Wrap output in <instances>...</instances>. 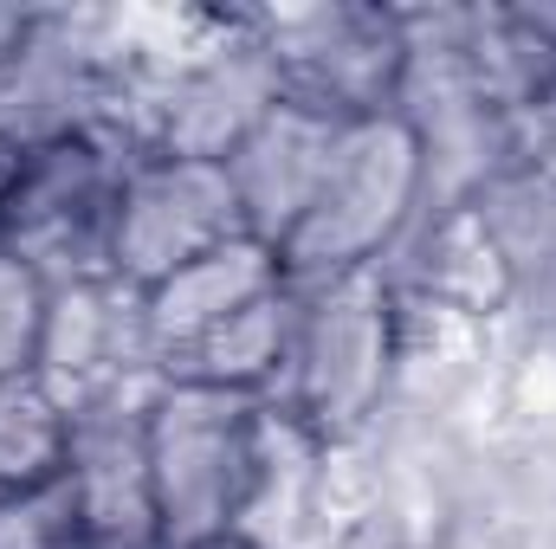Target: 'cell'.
<instances>
[{
	"mask_svg": "<svg viewBox=\"0 0 556 549\" xmlns=\"http://www.w3.org/2000/svg\"><path fill=\"white\" fill-rule=\"evenodd\" d=\"M0 549H78V524L59 485L0 498Z\"/></svg>",
	"mask_w": 556,
	"mask_h": 549,
	"instance_id": "cell-15",
	"label": "cell"
},
{
	"mask_svg": "<svg viewBox=\"0 0 556 549\" xmlns=\"http://www.w3.org/2000/svg\"><path fill=\"white\" fill-rule=\"evenodd\" d=\"M330 117H311L298 104H273L260 117V130L227 155V181L240 194V220L260 246H285L304 220V207L317 201V181L330 168V149H337Z\"/></svg>",
	"mask_w": 556,
	"mask_h": 549,
	"instance_id": "cell-10",
	"label": "cell"
},
{
	"mask_svg": "<svg viewBox=\"0 0 556 549\" xmlns=\"http://www.w3.org/2000/svg\"><path fill=\"white\" fill-rule=\"evenodd\" d=\"M181 549H266L253 531H227V537H201V544H181Z\"/></svg>",
	"mask_w": 556,
	"mask_h": 549,
	"instance_id": "cell-17",
	"label": "cell"
},
{
	"mask_svg": "<svg viewBox=\"0 0 556 549\" xmlns=\"http://www.w3.org/2000/svg\"><path fill=\"white\" fill-rule=\"evenodd\" d=\"M253 39L273 65L278 104H298L330 124H369L402 111L408 85V13L389 7H304L253 20Z\"/></svg>",
	"mask_w": 556,
	"mask_h": 549,
	"instance_id": "cell-5",
	"label": "cell"
},
{
	"mask_svg": "<svg viewBox=\"0 0 556 549\" xmlns=\"http://www.w3.org/2000/svg\"><path fill=\"white\" fill-rule=\"evenodd\" d=\"M253 240L240 220V194L227 181V162H188V155H149L124 188V227H117V278L155 291L181 266Z\"/></svg>",
	"mask_w": 556,
	"mask_h": 549,
	"instance_id": "cell-8",
	"label": "cell"
},
{
	"mask_svg": "<svg viewBox=\"0 0 556 549\" xmlns=\"http://www.w3.org/2000/svg\"><path fill=\"white\" fill-rule=\"evenodd\" d=\"M395 336H402V317H395V291L382 266L330 278V284H304L291 362H285L273 408L311 446H337L363 433L389 395Z\"/></svg>",
	"mask_w": 556,
	"mask_h": 549,
	"instance_id": "cell-3",
	"label": "cell"
},
{
	"mask_svg": "<svg viewBox=\"0 0 556 549\" xmlns=\"http://www.w3.org/2000/svg\"><path fill=\"white\" fill-rule=\"evenodd\" d=\"M273 426L266 395L162 382L149 401V472L168 549L247 531L273 485Z\"/></svg>",
	"mask_w": 556,
	"mask_h": 549,
	"instance_id": "cell-1",
	"label": "cell"
},
{
	"mask_svg": "<svg viewBox=\"0 0 556 549\" xmlns=\"http://www.w3.org/2000/svg\"><path fill=\"white\" fill-rule=\"evenodd\" d=\"M285 284V266H278L273 246L260 240H233L194 266H181L175 278H162L155 291H142V310H149V356L168 382V369L201 343L214 336L233 310H247L253 297H266Z\"/></svg>",
	"mask_w": 556,
	"mask_h": 549,
	"instance_id": "cell-11",
	"label": "cell"
},
{
	"mask_svg": "<svg viewBox=\"0 0 556 549\" xmlns=\"http://www.w3.org/2000/svg\"><path fill=\"white\" fill-rule=\"evenodd\" d=\"M505 168L556 194V72L505 111Z\"/></svg>",
	"mask_w": 556,
	"mask_h": 549,
	"instance_id": "cell-14",
	"label": "cell"
},
{
	"mask_svg": "<svg viewBox=\"0 0 556 549\" xmlns=\"http://www.w3.org/2000/svg\"><path fill=\"white\" fill-rule=\"evenodd\" d=\"M46 310H52V291L26 272L20 259H7V253H0V382L39 375Z\"/></svg>",
	"mask_w": 556,
	"mask_h": 549,
	"instance_id": "cell-13",
	"label": "cell"
},
{
	"mask_svg": "<svg viewBox=\"0 0 556 549\" xmlns=\"http://www.w3.org/2000/svg\"><path fill=\"white\" fill-rule=\"evenodd\" d=\"M420 201H427V162H420L408 117L395 111V117L343 124L330 168L317 181V201L304 207L298 233L278 246V266L298 291L369 272V266H382L395 233L415 220Z\"/></svg>",
	"mask_w": 556,
	"mask_h": 549,
	"instance_id": "cell-4",
	"label": "cell"
},
{
	"mask_svg": "<svg viewBox=\"0 0 556 549\" xmlns=\"http://www.w3.org/2000/svg\"><path fill=\"white\" fill-rule=\"evenodd\" d=\"M551 330H556V284H551Z\"/></svg>",
	"mask_w": 556,
	"mask_h": 549,
	"instance_id": "cell-19",
	"label": "cell"
},
{
	"mask_svg": "<svg viewBox=\"0 0 556 549\" xmlns=\"http://www.w3.org/2000/svg\"><path fill=\"white\" fill-rule=\"evenodd\" d=\"M65 446H72V408L46 375L0 382V498L59 485Z\"/></svg>",
	"mask_w": 556,
	"mask_h": 549,
	"instance_id": "cell-12",
	"label": "cell"
},
{
	"mask_svg": "<svg viewBox=\"0 0 556 549\" xmlns=\"http://www.w3.org/2000/svg\"><path fill=\"white\" fill-rule=\"evenodd\" d=\"M130 46L98 13H39L20 59L0 72V155L104 124Z\"/></svg>",
	"mask_w": 556,
	"mask_h": 549,
	"instance_id": "cell-6",
	"label": "cell"
},
{
	"mask_svg": "<svg viewBox=\"0 0 556 549\" xmlns=\"http://www.w3.org/2000/svg\"><path fill=\"white\" fill-rule=\"evenodd\" d=\"M149 401L155 395H117L72 408V446L59 491L72 505L78 549H168L155 472H149Z\"/></svg>",
	"mask_w": 556,
	"mask_h": 549,
	"instance_id": "cell-7",
	"label": "cell"
},
{
	"mask_svg": "<svg viewBox=\"0 0 556 549\" xmlns=\"http://www.w3.org/2000/svg\"><path fill=\"white\" fill-rule=\"evenodd\" d=\"M33 20H39V7H0V72L20 59V46H26Z\"/></svg>",
	"mask_w": 556,
	"mask_h": 549,
	"instance_id": "cell-16",
	"label": "cell"
},
{
	"mask_svg": "<svg viewBox=\"0 0 556 549\" xmlns=\"http://www.w3.org/2000/svg\"><path fill=\"white\" fill-rule=\"evenodd\" d=\"M7 168H13V155H0V207H7Z\"/></svg>",
	"mask_w": 556,
	"mask_h": 549,
	"instance_id": "cell-18",
	"label": "cell"
},
{
	"mask_svg": "<svg viewBox=\"0 0 556 549\" xmlns=\"http://www.w3.org/2000/svg\"><path fill=\"white\" fill-rule=\"evenodd\" d=\"M39 375L59 388L65 408L117 401V395H155L162 369L149 356V310H142L137 284L98 278V284L52 291Z\"/></svg>",
	"mask_w": 556,
	"mask_h": 549,
	"instance_id": "cell-9",
	"label": "cell"
},
{
	"mask_svg": "<svg viewBox=\"0 0 556 549\" xmlns=\"http://www.w3.org/2000/svg\"><path fill=\"white\" fill-rule=\"evenodd\" d=\"M137 162L142 155H130L104 130H78V137L13 155L7 207H0V253L20 259L46 291L117 278L124 188Z\"/></svg>",
	"mask_w": 556,
	"mask_h": 549,
	"instance_id": "cell-2",
	"label": "cell"
}]
</instances>
